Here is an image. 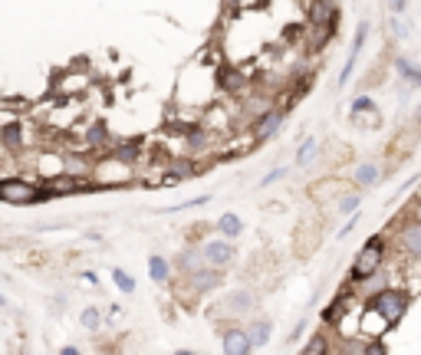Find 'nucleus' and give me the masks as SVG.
<instances>
[{"mask_svg":"<svg viewBox=\"0 0 421 355\" xmlns=\"http://www.w3.org/2000/svg\"><path fill=\"white\" fill-rule=\"evenodd\" d=\"M208 263V257H204V250H188L184 257L178 260L181 270H188V273H195V270H201V266Z\"/></svg>","mask_w":421,"mask_h":355,"instance_id":"11","label":"nucleus"},{"mask_svg":"<svg viewBox=\"0 0 421 355\" xmlns=\"http://www.w3.org/2000/svg\"><path fill=\"white\" fill-rule=\"evenodd\" d=\"M391 30H395V36H408V27H405V20H391Z\"/></svg>","mask_w":421,"mask_h":355,"instance_id":"25","label":"nucleus"},{"mask_svg":"<svg viewBox=\"0 0 421 355\" xmlns=\"http://www.w3.org/2000/svg\"><path fill=\"white\" fill-rule=\"evenodd\" d=\"M356 204H359V197H352V194H349V197H343V201H339V211H343V214H352V211H356Z\"/></svg>","mask_w":421,"mask_h":355,"instance_id":"22","label":"nucleus"},{"mask_svg":"<svg viewBox=\"0 0 421 355\" xmlns=\"http://www.w3.org/2000/svg\"><path fill=\"white\" fill-rule=\"evenodd\" d=\"M221 283V273H217V266H210V270H195L191 273V286H195L197 293H208Z\"/></svg>","mask_w":421,"mask_h":355,"instance_id":"8","label":"nucleus"},{"mask_svg":"<svg viewBox=\"0 0 421 355\" xmlns=\"http://www.w3.org/2000/svg\"><path fill=\"white\" fill-rule=\"evenodd\" d=\"M415 122H418V125H421V109H418V116H415Z\"/></svg>","mask_w":421,"mask_h":355,"instance_id":"29","label":"nucleus"},{"mask_svg":"<svg viewBox=\"0 0 421 355\" xmlns=\"http://www.w3.org/2000/svg\"><path fill=\"white\" fill-rule=\"evenodd\" d=\"M369 109H376V105H372V99H359V103L352 105V112H369Z\"/></svg>","mask_w":421,"mask_h":355,"instance_id":"27","label":"nucleus"},{"mask_svg":"<svg viewBox=\"0 0 421 355\" xmlns=\"http://www.w3.org/2000/svg\"><path fill=\"white\" fill-rule=\"evenodd\" d=\"M402 244H405L408 253H415V257H421V224H415V227H408L405 234H402Z\"/></svg>","mask_w":421,"mask_h":355,"instance_id":"12","label":"nucleus"},{"mask_svg":"<svg viewBox=\"0 0 421 355\" xmlns=\"http://www.w3.org/2000/svg\"><path fill=\"white\" fill-rule=\"evenodd\" d=\"M188 145H191V148H204V135H201V132H188Z\"/></svg>","mask_w":421,"mask_h":355,"instance_id":"24","label":"nucleus"},{"mask_svg":"<svg viewBox=\"0 0 421 355\" xmlns=\"http://www.w3.org/2000/svg\"><path fill=\"white\" fill-rule=\"evenodd\" d=\"M0 310H3V296H0Z\"/></svg>","mask_w":421,"mask_h":355,"instance_id":"30","label":"nucleus"},{"mask_svg":"<svg viewBox=\"0 0 421 355\" xmlns=\"http://www.w3.org/2000/svg\"><path fill=\"white\" fill-rule=\"evenodd\" d=\"M283 175H286V168H277V171H270V175L263 178V184H273L277 178H283Z\"/></svg>","mask_w":421,"mask_h":355,"instance_id":"28","label":"nucleus"},{"mask_svg":"<svg viewBox=\"0 0 421 355\" xmlns=\"http://www.w3.org/2000/svg\"><path fill=\"white\" fill-rule=\"evenodd\" d=\"M313 145H316L313 138H306V142H303V148H300V155H296V162H300V164L310 162V158H313Z\"/></svg>","mask_w":421,"mask_h":355,"instance_id":"19","label":"nucleus"},{"mask_svg":"<svg viewBox=\"0 0 421 355\" xmlns=\"http://www.w3.org/2000/svg\"><path fill=\"white\" fill-rule=\"evenodd\" d=\"M254 349V339H250V332H244V329H230L224 332V352L230 355H247Z\"/></svg>","mask_w":421,"mask_h":355,"instance_id":"4","label":"nucleus"},{"mask_svg":"<svg viewBox=\"0 0 421 355\" xmlns=\"http://www.w3.org/2000/svg\"><path fill=\"white\" fill-rule=\"evenodd\" d=\"M149 270H151V280L155 283H162L168 277V263H165V257H151L149 260Z\"/></svg>","mask_w":421,"mask_h":355,"instance_id":"17","label":"nucleus"},{"mask_svg":"<svg viewBox=\"0 0 421 355\" xmlns=\"http://www.w3.org/2000/svg\"><path fill=\"white\" fill-rule=\"evenodd\" d=\"M204 257H208L210 266H227L230 257H234V250H230V244H224V240H214V244L204 247Z\"/></svg>","mask_w":421,"mask_h":355,"instance_id":"6","label":"nucleus"},{"mask_svg":"<svg viewBox=\"0 0 421 355\" xmlns=\"http://www.w3.org/2000/svg\"><path fill=\"white\" fill-rule=\"evenodd\" d=\"M376 181H378V164L365 162V164H359V168H356V184H362V188H372Z\"/></svg>","mask_w":421,"mask_h":355,"instance_id":"9","label":"nucleus"},{"mask_svg":"<svg viewBox=\"0 0 421 355\" xmlns=\"http://www.w3.org/2000/svg\"><path fill=\"white\" fill-rule=\"evenodd\" d=\"M89 142H96V145H102V142H105V129H102V125H92V129H89Z\"/></svg>","mask_w":421,"mask_h":355,"instance_id":"23","label":"nucleus"},{"mask_svg":"<svg viewBox=\"0 0 421 355\" xmlns=\"http://www.w3.org/2000/svg\"><path fill=\"white\" fill-rule=\"evenodd\" d=\"M395 66H398V73L405 76V79H411L415 86H421V66H418V63H408V59H398Z\"/></svg>","mask_w":421,"mask_h":355,"instance_id":"14","label":"nucleus"},{"mask_svg":"<svg viewBox=\"0 0 421 355\" xmlns=\"http://www.w3.org/2000/svg\"><path fill=\"white\" fill-rule=\"evenodd\" d=\"M217 227L224 230V237H237L241 234V217H237V214H224V217L217 221Z\"/></svg>","mask_w":421,"mask_h":355,"instance_id":"16","label":"nucleus"},{"mask_svg":"<svg viewBox=\"0 0 421 355\" xmlns=\"http://www.w3.org/2000/svg\"><path fill=\"white\" fill-rule=\"evenodd\" d=\"M365 36H369V23H359V33H356V43H352V50H349V59H346V69H343V76H339V83L346 86L349 76H352V66H356V56H359L362 43H365Z\"/></svg>","mask_w":421,"mask_h":355,"instance_id":"7","label":"nucleus"},{"mask_svg":"<svg viewBox=\"0 0 421 355\" xmlns=\"http://www.w3.org/2000/svg\"><path fill=\"white\" fill-rule=\"evenodd\" d=\"M112 280L119 283L122 293H132V290H136V280H132V277H129L125 270H116V273H112Z\"/></svg>","mask_w":421,"mask_h":355,"instance_id":"18","label":"nucleus"},{"mask_svg":"<svg viewBox=\"0 0 421 355\" xmlns=\"http://www.w3.org/2000/svg\"><path fill=\"white\" fill-rule=\"evenodd\" d=\"M382 253H385V244H382V237H372V240H365V247L359 250L356 257V263H352V280H369V277H376V270L382 266Z\"/></svg>","mask_w":421,"mask_h":355,"instance_id":"2","label":"nucleus"},{"mask_svg":"<svg viewBox=\"0 0 421 355\" xmlns=\"http://www.w3.org/2000/svg\"><path fill=\"white\" fill-rule=\"evenodd\" d=\"M306 352H310V355H323V352H326V339H323V336H316V339L306 345Z\"/></svg>","mask_w":421,"mask_h":355,"instance_id":"20","label":"nucleus"},{"mask_svg":"<svg viewBox=\"0 0 421 355\" xmlns=\"http://www.w3.org/2000/svg\"><path fill=\"white\" fill-rule=\"evenodd\" d=\"M250 339H254V345H267V339H270V323L260 319V323L250 325Z\"/></svg>","mask_w":421,"mask_h":355,"instance_id":"15","label":"nucleus"},{"mask_svg":"<svg viewBox=\"0 0 421 355\" xmlns=\"http://www.w3.org/2000/svg\"><path fill=\"white\" fill-rule=\"evenodd\" d=\"M408 303H411V299H408V293H402V290H382V293H376L365 303V310L382 316L385 325H398L408 310Z\"/></svg>","mask_w":421,"mask_h":355,"instance_id":"1","label":"nucleus"},{"mask_svg":"<svg viewBox=\"0 0 421 355\" xmlns=\"http://www.w3.org/2000/svg\"><path fill=\"white\" fill-rule=\"evenodd\" d=\"M280 129H283V112H277V109H273V112H267V116L257 122L254 138H257V142H267V138H270V135H277Z\"/></svg>","mask_w":421,"mask_h":355,"instance_id":"5","label":"nucleus"},{"mask_svg":"<svg viewBox=\"0 0 421 355\" xmlns=\"http://www.w3.org/2000/svg\"><path fill=\"white\" fill-rule=\"evenodd\" d=\"M83 325H86V329H96V325H99V312L86 310V312H83Z\"/></svg>","mask_w":421,"mask_h":355,"instance_id":"21","label":"nucleus"},{"mask_svg":"<svg viewBox=\"0 0 421 355\" xmlns=\"http://www.w3.org/2000/svg\"><path fill=\"white\" fill-rule=\"evenodd\" d=\"M3 145L10 148V151H20V145H23V135H20V125H17V122L3 125Z\"/></svg>","mask_w":421,"mask_h":355,"instance_id":"13","label":"nucleus"},{"mask_svg":"<svg viewBox=\"0 0 421 355\" xmlns=\"http://www.w3.org/2000/svg\"><path fill=\"white\" fill-rule=\"evenodd\" d=\"M385 3H389V10H391V14H402V10L408 7V0H385Z\"/></svg>","mask_w":421,"mask_h":355,"instance_id":"26","label":"nucleus"},{"mask_svg":"<svg viewBox=\"0 0 421 355\" xmlns=\"http://www.w3.org/2000/svg\"><path fill=\"white\" fill-rule=\"evenodd\" d=\"M40 197V188H33L23 178H3L0 181V201L3 204H33Z\"/></svg>","mask_w":421,"mask_h":355,"instance_id":"3","label":"nucleus"},{"mask_svg":"<svg viewBox=\"0 0 421 355\" xmlns=\"http://www.w3.org/2000/svg\"><path fill=\"white\" fill-rule=\"evenodd\" d=\"M254 306V296L250 293H234V296H227L224 299V310L227 312H247Z\"/></svg>","mask_w":421,"mask_h":355,"instance_id":"10","label":"nucleus"}]
</instances>
